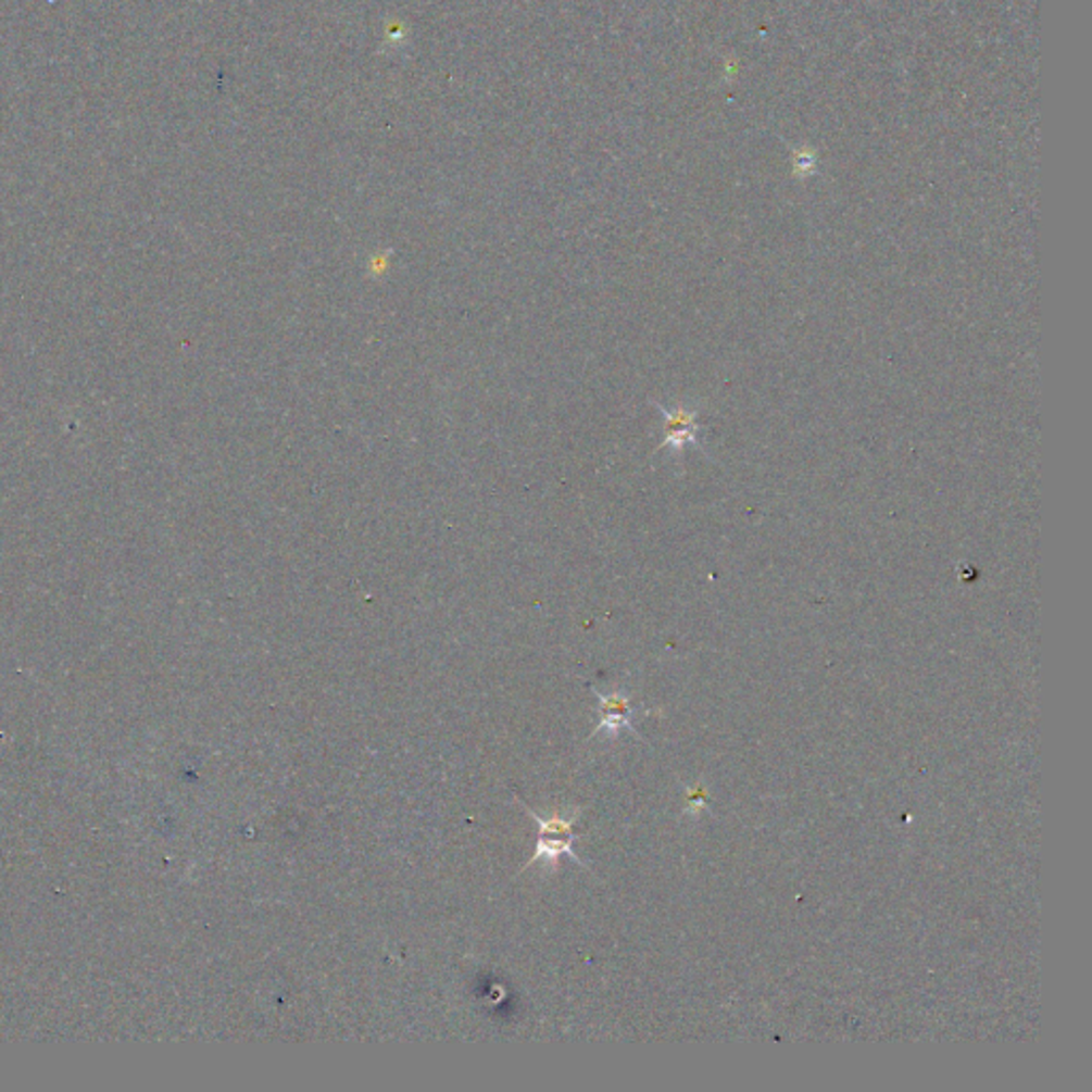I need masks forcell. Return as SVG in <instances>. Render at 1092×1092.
Listing matches in <instances>:
<instances>
[{
	"label": "cell",
	"instance_id": "obj_1",
	"mask_svg": "<svg viewBox=\"0 0 1092 1092\" xmlns=\"http://www.w3.org/2000/svg\"><path fill=\"white\" fill-rule=\"evenodd\" d=\"M517 801L518 805L523 806V808L529 813V817L536 821V826H538V830H540V839H538V843H536L534 856L520 866V870H518V873L527 870L531 864L536 863H544L547 864V868H549V870H553V868H557V866H560L562 856H568V858H570V861H575L576 864L587 866V864L582 863V861L578 858V854H576L575 848H573V841L576 839L573 828H575V824L578 821V815H580V811H582L580 806H576L575 811H573V813H568V815H557V813H555V815H551V817H542L540 813H536L534 808H529V806L525 805L518 796Z\"/></svg>",
	"mask_w": 1092,
	"mask_h": 1092
},
{
	"label": "cell",
	"instance_id": "obj_2",
	"mask_svg": "<svg viewBox=\"0 0 1092 1092\" xmlns=\"http://www.w3.org/2000/svg\"><path fill=\"white\" fill-rule=\"evenodd\" d=\"M593 693L600 700V724L593 730L591 739L598 735H604V732L608 737H617L622 730H628V732H632L633 737H640L632 726L636 711L630 704V698L624 691L602 693V691L593 690Z\"/></svg>",
	"mask_w": 1092,
	"mask_h": 1092
}]
</instances>
